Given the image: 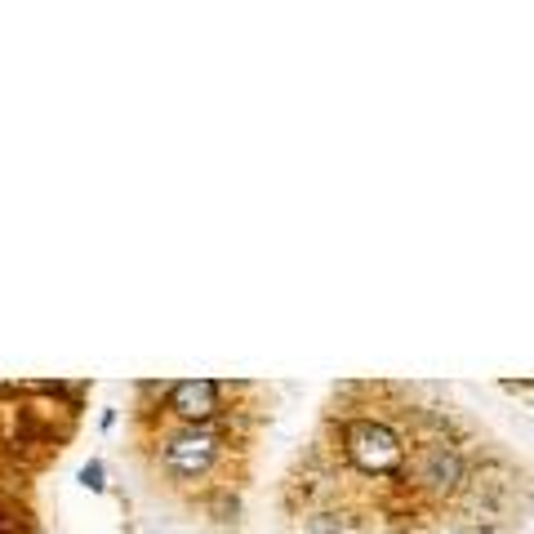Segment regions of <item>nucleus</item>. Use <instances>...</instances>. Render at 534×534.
Returning a JSON list of instances; mask_svg holds the SVG:
<instances>
[{"label":"nucleus","mask_w":534,"mask_h":534,"mask_svg":"<svg viewBox=\"0 0 534 534\" xmlns=\"http://www.w3.org/2000/svg\"><path fill=\"white\" fill-rule=\"evenodd\" d=\"M0 534H18V517L9 508H0Z\"/></svg>","instance_id":"obj_6"},{"label":"nucleus","mask_w":534,"mask_h":534,"mask_svg":"<svg viewBox=\"0 0 534 534\" xmlns=\"http://www.w3.org/2000/svg\"><path fill=\"white\" fill-rule=\"evenodd\" d=\"M165 459H170L174 472L196 477V472L214 459V437H205V432H183V437H174L170 445H165Z\"/></svg>","instance_id":"obj_3"},{"label":"nucleus","mask_w":534,"mask_h":534,"mask_svg":"<svg viewBox=\"0 0 534 534\" xmlns=\"http://www.w3.org/2000/svg\"><path fill=\"white\" fill-rule=\"evenodd\" d=\"M81 481H85L89 490H98V486H103V468H98V463H89V468L81 472Z\"/></svg>","instance_id":"obj_5"},{"label":"nucleus","mask_w":534,"mask_h":534,"mask_svg":"<svg viewBox=\"0 0 534 534\" xmlns=\"http://www.w3.org/2000/svg\"><path fill=\"white\" fill-rule=\"evenodd\" d=\"M463 477V463L454 450H445V445H428V450L414 454V481L428 490H454Z\"/></svg>","instance_id":"obj_2"},{"label":"nucleus","mask_w":534,"mask_h":534,"mask_svg":"<svg viewBox=\"0 0 534 534\" xmlns=\"http://www.w3.org/2000/svg\"><path fill=\"white\" fill-rule=\"evenodd\" d=\"M348 459L361 472H397L405 450L392 428H383V423H374V419H356V423H348Z\"/></svg>","instance_id":"obj_1"},{"label":"nucleus","mask_w":534,"mask_h":534,"mask_svg":"<svg viewBox=\"0 0 534 534\" xmlns=\"http://www.w3.org/2000/svg\"><path fill=\"white\" fill-rule=\"evenodd\" d=\"M170 401H174V410L183 414L187 423H196V419H210V414L219 410V405H214L219 401V388H214L210 379H192V383H178Z\"/></svg>","instance_id":"obj_4"}]
</instances>
